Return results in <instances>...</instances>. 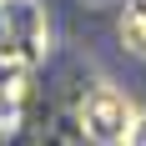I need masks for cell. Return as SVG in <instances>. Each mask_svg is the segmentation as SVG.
I'll return each mask as SVG.
<instances>
[{
	"instance_id": "obj_3",
	"label": "cell",
	"mask_w": 146,
	"mask_h": 146,
	"mask_svg": "<svg viewBox=\"0 0 146 146\" xmlns=\"http://www.w3.org/2000/svg\"><path fill=\"white\" fill-rule=\"evenodd\" d=\"M116 35H121V45H126V56L146 60V0H126V5H121Z\"/></svg>"
},
{
	"instance_id": "obj_5",
	"label": "cell",
	"mask_w": 146,
	"mask_h": 146,
	"mask_svg": "<svg viewBox=\"0 0 146 146\" xmlns=\"http://www.w3.org/2000/svg\"><path fill=\"white\" fill-rule=\"evenodd\" d=\"M121 146H146V111H141V116H131V126H126Z\"/></svg>"
},
{
	"instance_id": "obj_2",
	"label": "cell",
	"mask_w": 146,
	"mask_h": 146,
	"mask_svg": "<svg viewBox=\"0 0 146 146\" xmlns=\"http://www.w3.org/2000/svg\"><path fill=\"white\" fill-rule=\"evenodd\" d=\"M131 116L136 111H131V101H126V91L106 86V81L81 101V126H86L96 141H121L126 126H131Z\"/></svg>"
},
{
	"instance_id": "obj_4",
	"label": "cell",
	"mask_w": 146,
	"mask_h": 146,
	"mask_svg": "<svg viewBox=\"0 0 146 146\" xmlns=\"http://www.w3.org/2000/svg\"><path fill=\"white\" fill-rule=\"evenodd\" d=\"M15 111H20V81H10V96L0 91V131L15 126Z\"/></svg>"
},
{
	"instance_id": "obj_1",
	"label": "cell",
	"mask_w": 146,
	"mask_h": 146,
	"mask_svg": "<svg viewBox=\"0 0 146 146\" xmlns=\"http://www.w3.org/2000/svg\"><path fill=\"white\" fill-rule=\"evenodd\" d=\"M50 40V20L35 0H0V60L5 66H35Z\"/></svg>"
}]
</instances>
